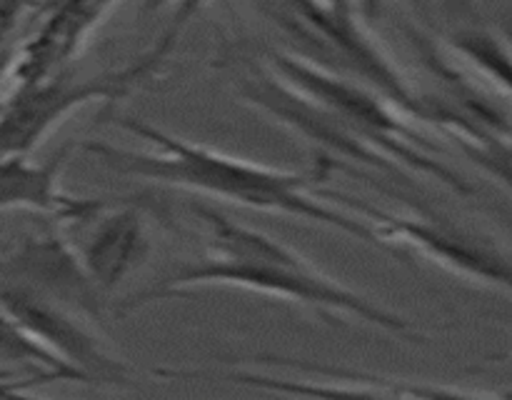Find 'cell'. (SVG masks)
Returning a JSON list of instances; mask_svg holds the SVG:
<instances>
[{
	"label": "cell",
	"instance_id": "cell-1",
	"mask_svg": "<svg viewBox=\"0 0 512 400\" xmlns=\"http://www.w3.org/2000/svg\"><path fill=\"white\" fill-rule=\"evenodd\" d=\"M190 210L205 228L203 255L175 268L153 288L128 295L120 303V313H133L195 288H238L298 303L323 320H360L398 338L423 340L413 320L330 278L290 245L205 203H193Z\"/></svg>",
	"mask_w": 512,
	"mask_h": 400
},
{
	"label": "cell",
	"instance_id": "cell-2",
	"mask_svg": "<svg viewBox=\"0 0 512 400\" xmlns=\"http://www.w3.org/2000/svg\"><path fill=\"white\" fill-rule=\"evenodd\" d=\"M120 128L128 130L138 140H145L150 150H128L108 143H85L83 148L118 175H133L140 180L173 185L190 190L200 198L223 200V203L243 205V208L265 210V213L293 215L310 223L348 233L350 238L385 248L373 228L360 215L350 210H338L330 203V195L315 193V185L325 183L335 168L333 160L320 158L313 170H278L253 160L235 158L223 150L208 145L190 143L145 120L125 115Z\"/></svg>",
	"mask_w": 512,
	"mask_h": 400
},
{
	"label": "cell",
	"instance_id": "cell-3",
	"mask_svg": "<svg viewBox=\"0 0 512 400\" xmlns=\"http://www.w3.org/2000/svg\"><path fill=\"white\" fill-rule=\"evenodd\" d=\"M268 18L293 43V53L328 73L368 85L403 113L433 120L430 100H423L398 73L380 45L365 33L355 8L328 0H260Z\"/></svg>",
	"mask_w": 512,
	"mask_h": 400
},
{
	"label": "cell",
	"instance_id": "cell-4",
	"mask_svg": "<svg viewBox=\"0 0 512 400\" xmlns=\"http://www.w3.org/2000/svg\"><path fill=\"white\" fill-rule=\"evenodd\" d=\"M170 58V50L155 40L148 50L120 68L78 78L63 70L33 83H15L0 103V158L30 155L68 115L93 103H115L148 83Z\"/></svg>",
	"mask_w": 512,
	"mask_h": 400
},
{
	"label": "cell",
	"instance_id": "cell-5",
	"mask_svg": "<svg viewBox=\"0 0 512 400\" xmlns=\"http://www.w3.org/2000/svg\"><path fill=\"white\" fill-rule=\"evenodd\" d=\"M333 200H340L345 210L360 215L370 228L383 240L385 250L395 255H420L463 278L478 283L495 285V288L512 293V255L493 240L480 238L478 233L460 228L443 218H425V215H395L373 208L363 200L348 198L343 193H328Z\"/></svg>",
	"mask_w": 512,
	"mask_h": 400
},
{
	"label": "cell",
	"instance_id": "cell-6",
	"mask_svg": "<svg viewBox=\"0 0 512 400\" xmlns=\"http://www.w3.org/2000/svg\"><path fill=\"white\" fill-rule=\"evenodd\" d=\"M0 300L20 328L43 345L53 358L73 370L80 383L138 385L140 375L130 363L110 350L93 328L88 315L75 313L68 305L38 293L23 283L0 288Z\"/></svg>",
	"mask_w": 512,
	"mask_h": 400
},
{
	"label": "cell",
	"instance_id": "cell-7",
	"mask_svg": "<svg viewBox=\"0 0 512 400\" xmlns=\"http://www.w3.org/2000/svg\"><path fill=\"white\" fill-rule=\"evenodd\" d=\"M65 225L75 230V235L68 233L70 243L105 298L138 273L153 250L145 213L123 198L103 200L93 213Z\"/></svg>",
	"mask_w": 512,
	"mask_h": 400
},
{
	"label": "cell",
	"instance_id": "cell-8",
	"mask_svg": "<svg viewBox=\"0 0 512 400\" xmlns=\"http://www.w3.org/2000/svg\"><path fill=\"white\" fill-rule=\"evenodd\" d=\"M118 3L120 0H40L33 30L18 48L15 83H33L68 70Z\"/></svg>",
	"mask_w": 512,
	"mask_h": 400
},
{
	"label": "cell",
	"instance_id": "cell-9",
	"mask_svg": "<svg viewBox=\"0 0 512 400\" xmlns=\"http://www.w3.org/2000/svg\"><path fill=\"white\" fill-rule=\"evenodd\" d=\"M75 145L55 150L45 163H33L28 155L0 158V213L5 210H33L63 223L85 218L105 198H78L60 188V175Z\"/></svg>",
	"mask_w": 512,
	"mask_h": 400
},
{
	"label": "cell",
	"instance_id": "cell-10",
	"mask_svg": "<svg viewBox=\"0 0 512 400\" xmlns=\"http://www.w3.org/2000/svg\"><path fill=\"white\" fill-rule=\"evenodd\" d=\"M208 3L210 0H145L148 8H173V23H170V28L160 35V40H163L168 48H175V45H178L180 35L188 28L190 20H193Z\"/></svg>",
	"mask_w": 512,
	"mask_h": 400
},
{
	"label": "cell",
	"instance_id": "cell-11",
	"mask_svg": "<svg viewBox=\"0 0 512 400\" xmlns=\"http://www.w3.org/2000/svg\"><path fill=\"white\" fill-rule=\"evenodd\" d=\"M40 0H0V48L18 43L20 25L35 15Z\"/></svg>",
	"mask_w": 512,
	"mask_h": 400
},
{
	"label": "cell",
	"instance_id": "cell-12",
	"mask_svg": "<svg viewBox=\"0 0 512 400\" xmlns=\"http://www.w3.org/2000/svg\"><path fill=\"white\" fill-rule=\"evenodd\" d=\"M43 380H53L50 375H30V378H10L0 380V398H8V395H23L25 390L33 383H43Z\"/></svg>",
	"mask_w": 512,
	"mask_h": 400
},
{
	"label": "cell",
	"instance_id": "cell-13",
	"mask_svg": "<svg viewBox=\"0 0 512 400\" xmlns=\"http://www.w3.org/2000/svg\"><path fill=\"white\" fill-rule=\"evenodd\" d=\"M18 48H20V43H13V45H5V48H0V83H3L8 75H13L15 58H18Z\"/></svg>",
	"mask_w": 512,
	"mask_h": 400
}]
</instances>
